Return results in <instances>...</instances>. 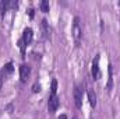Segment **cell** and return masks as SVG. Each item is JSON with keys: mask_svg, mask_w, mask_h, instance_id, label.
Instances as JSON below:
<instances>
[{"mask_svg": "<svg viewBox=\"0 0 120 119\" xmlns=\"http://www.w3.org/2000/svg\"><path fill=\"white\" fill-rule=\"evenodd\" d=\"M42 28H43V32H45V36H48L49 31H48V21L46 20H42Z\"/></svg>", "mask_w": 120, "mask_h": 119, "instance_id": "12", "label": "cell"}, {"mask_svg": "<svg viewBox=\"0 0 120 119\" xmlns=\"http://www.w3.org/2000/svg\"><path fill=\"white\" fill-rule=\"evenodd\" d=\"M32 35H34V34H32V30H31V28H25V30H24L22 39H21V41L24 42V45H25V46L31 44V41H32Z\"/></svg>", "mask_w": 120, "mask_h": 119, "instance_id": "6", "label": "cell"}, {"mask_svg": "<svg viewBox=\"0 0 120 119\" xmlns=\"http://www.w3.org/2000/svg\"><path fill=\"white\" fill-rule=\"evenodd\" d=\"M73 119H77V116H74V118H73Z\"/></svg>", "mask_w": 120, "mask_h": 119, "instance_id": "18", "label": "cell"}, {"mask_svg": "<svg viewBox=\"0 0 120 119\" xmlns=\"http://www.w3.org/2000/svg\"><path fill=\"white\" fill-rule=\"evenodd\" d=\"M50 94H57V81L53 80L52 81V87H50Z\"/></svg>", "mask_w": 120, "mask_h": 119, "instance_id": "11", "label": "cell"}, {"mask_svg": "<svg viewBox=\"0 0 120 119\" xmlns=\"http://www.w3.org/2000/svg\"><path fill=\"white\" fill-rule=\"evenodd\" d=\"M91 73H92V79H94V80H99V77H101V70H99V55H96L95 59H94V62H92Z\"/></svg>", "mask_w": 120, "mask_h": 119, "instance_id": "4", "label": "cell"}, {"mask_svg": "<svg viewBox=\"0 0 120 119\" xmlns=\"http://www.w3.org/2000/svg\"><path fill=\"white\" fill-rule=\"evenodd\" d=\"M73 36H74L75 45H80V42H81V36H82V30H81L80 18H78V17H75V18H74V23H73Z\"/></svg>", "mask_w": 120, "mask_h": 119, "instance_id": "1", "label": "cell"}, {"mask_svg": "<svg viewBox=\"0 0 120 119\" xmlns=\"http://www.w3.org/2000/svg\"><path fill=\"white\" fill-rule=\"evenodd\" d=\"M28 14H30V17H34V10H32V8L28 10Z\"/></svg>", "mask_w": 120, "mask_h": 119, "instance_id": "16", "label": "cell"}, {"mask_svg": "<svg viewBox=\"0 0 120 119\" xmlns=\"http://www.w3.org/2000/svg\"><path fill=\"white\" fill-rule=\"evenodd\" d=\"M59 105H60V99H59V97H57V94H50L49 101H48V111L50 114H55L57 111Z\"/></svg>", "mask_w": 120, "mask_h": 119, "instance_id": "3", "label": "cell"}, {"mask_svg": "<svg viewBox=\"0 0 120 119\" xmlns=\"http://www.w3.org/2000/svg\"><path fill=\"white\" fill-rule=\"evenodd\" d=\"M30 73H31L30 66H27V64H22V66L20 67V77H21V81H22V83H25V81L28 80V77H30Z\"/></svg>", "mask_w": 120, "mask_h": 119, "instance_id": "5", "label": "cell"}, {"mask_svg": "<svg viewBox=\"0 0 120 119\" xmlns=\"http://www.w3.org/2000/svg\"><path fill=\"white\" fill-rule=\"evenodd\" d=\"M18 45H20V49H21V53L24 55V53H25V45H24V42H22V41H20V42H18Z\"/></svg>", "mask_w": 120, "mask_h": 119, "instance_id": "13", "label": "cell"}, {"mask_svg": "<svg viewBox=\"0 0 120 119\" xmlns=\"http://www.w3.org/2000/svg\"><path fill=\"white\" fill-rule=\"evenodd\" d=\"M41 10H42L43 13H48V11H49V3H48L46 0H42V1H41Z\"/></svg>", "mask_w": 120, "mask_h": 119, "instance_id": "10", "label": "cell"}, {"mask_svg": "<svg viewBox=\"0 0 120 119\" xmlns=\"http://www.w3.org/2000/svg\"><path fill=\"white\" fill-rule=\"evenodd\" d=\"M108 86H106V90L110 92L112 91V87H113V67L112 64H109V69H108Z\"/></svg>", "mask_w": 120, "mask_h": 119, "instance_id": "7", "label": "cell"}, {"mask_svg": "<svg viewBox=\"0 0 120 119\" xmlns=\"http://www.w3.org/2000/svg\"><path fill=\"white\" fill-rule=\"evenodd\" d=\"M88 99H90L91 107H92V108H95V107H96V94L94 92V90L88 91Z\"/></svg>", "mask_w": 120, "mask_h": 119, "instance_id": "9", "label": "cell"}, {"mask_svg": "<svg viewBox=\"0 0 120 119\" xmlns=\"http://www.w3.org/2000/svg\"><path fill=\"white\" fill-rule=\"evenodd\" d=\"M3 74H1V71H0V88H1V86H3Z\"/></svg>", "mask_w": 120, "mask_h": 119, "instance_id": "15", "label": "cell"}, {"mask_svg": "<svg viewBox=\"0 0 120 119\" xmlns=\"http://www.w3.org/2000/svg\"><path fill=\"white\" fill-rule=\"evenodd\" d=\"M32 91H34V92H39V91H41V86H39V84H35V86L32 87Z\"/></svg>", "mask_w": 120, "mask_h": 119, "instance_id": "14", "label": "cell"}, {"mask_svg": "<svg viewBox=\"0 0 120 119\" xmlns=\"http://www.w3.org/2000/svg\"><path fill=\"white\" fill-rule=\"evenodd\" d=\"M13 63H7L4 67H3V70H1V74H3V77H6V76H8V74H11L13 73Z\"/></svg>", "mask_w": 120, "mask_h": 119, "instance_id": "8", "label": "cell"}, {"mask_svg": "<svg viewBox=\"0 0 120 119\" xmlns=\"http://www.w3.org/2000/svg\"><path fill=\"white\" fill-rule=\"evenodd\" d=\"M59 119H67V115H64V114H63V115H60Z\"/></svg>", "mask_w": 120, "mask_h": 119, "instance_id": "17", "label": "cell"}, {"mask_svg": "<svg viewBox=\"0 0 120 119\" xmlns=\"http://www.w3.org/2000/svg\"><path fill=\"white\" fill-rule=\"evenodd\" d=\"M73 95H74L75 107H77V108H81V107H82V98H84V88H82L81 84L74 87V92H73Z\"/></svg>", "mask_w": 120, "mask_h": 119, "instance_id": "2", "label": "cell"}]
</instances>
